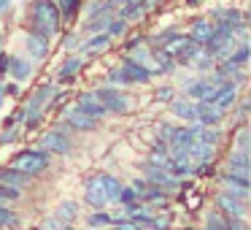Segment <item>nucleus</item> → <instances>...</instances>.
<instances>
[{"mask_svg": "<svg viewBox=\"0 0 251 230\" xmlns=\"http://www.w3.org/2000/svg\"><path fill=\"white\" fill-rule=\"evenodd\" d=\"M173 98H176V89L173 87H159L157 89V100H162V103H170Z\"/></svg>", "mask_w": 251, "mask_h": 230, "instance_id": "39", "label": "nucleus"}, {"mask_svg": "<svg viewBox=\"0 0 251 230\" xmlns=\"http://www.w3.org/2000/svg\"><path fill=\"white\" fill-rule=\"evenodd\" d=\"M8 165L25 171V173H30V176H41L44 171H49L51 157H49V152H44L41 146H35V149H19V152L8 160Z\"/></svg>", "mask_w": 251, "mask_h": 230, "instance_id": "2", "label": "nucleus"}, {"mask_svg": "<svg viewBox=\"0 0 251 230\" xmlns=\"http://www.w3.org/2000/svg\"><path fill=\"white\" fill-rule=\"evenodd\" d=\"M143 41H146V38H143V35H135V38H130V41H127V44H125V49L130 52V49H135V46H141Z\"/></svg>", "mask_w": 251, "mask_h": 230, "instance_id": "42", "label": "nucleus"}, {"mask_svg": "<svg viewBox=\"0 0 251 230\" xmlns=\"http://www.w3.org/2000/svg\"><path fill=\"white\" fill-rule=\"evenodd\" d=\"M114 230H119V228H114Z\"/></svg>", "mask_w": 251, "mask_h": 230, "instance_id": "50", "label": "nucleus"}, {"mask_svg": "<svg viewBox=\"0 0 251 230\" xmlns=\"http://www.w3.org/2000/svg\"><path fill=\"white\" fill-rule=\"evenodd\" d=\"M84 201H87L92 208H105V206H108V198H105V192H103V187H100L98 176H92V179L84 184Z\"/></svg>", "mask_w": 251, "mask_h": 230, "instance_id": "16", "label": "nucleus"}, {"mask_svg": "<svg viewBox=\"0 0 251 230\" xmlns=\"http://www.w3.org/2000/svg\"><path fill=\"white\" fill-rule=\"evenodd\" d=\"M25 49H27V55L33 57L35 62H41V60H46L49 52H51V38L35 33V30H27V33H25Z\"/></svg>", "mask_w": 251, "mask_h": 230, "instance_id": "7", "label": "nucleus"}, {"mask_svg": "<svg viewBox=\"0 0 251 230\" xmlns=\"http://www.w3.org/2000/svg\"><path fill=\"white\" fill-rule=\"evenodd\" d=\"M100 179V187H103L105 198H108V203H116V198H119V190H122V181L116 179V176L111 173H98Z\"/></svg>", "mask_w": 251, "mask_h": 230, "instance_id": "26", "label": "nucleus"}, {"mask_svg": "<svg viewBox=\"0 0 251 230\" xmlns=\"http://www.w3.org/2000/svg\"><path fill=\"white\" fill-rule=\"evenodd\" d=\"M170 111H173L178 119L184 122H195L197 119V111H195V100H186V98H173L170 100Z\"/></svg>", "mask_w": 251, "mask_h": 230, "instance_id": "24", "label": "nucleus"}, {"mask_svg": "<svg viewBox=\"0 0 251 230\" xmlns=\"http://www.w3.org/2000/svg\"><path fill=\"white\" fill-rule=\"evenodd\" d=\"M95 95H98V100L105 106V111H114V114H127L130 111V98L127 95H122L116 87H98L95 89Z\"/></svg>", "mask_w": 251, "mask_h": 230, "instance_id": "5", "label": "nucleus"}, {"mask_svg": "<svg viewBox=\"0 0 251 230\" xmlns=\"http://www.w3.org/2000/svg\"><path fill=\"white\" fill-rule=\"evenodd\" d=\"M114 222V219H111V214H105V211H95L92 217H89V225H92V228H105V225H111Z\"/></svg>", "mask_w": 251, "mask_h": 230, "instance_id": "38", "label": "nucleus"}, {"mask_svg": "<svg viewBox=\"0 0 251 230\" xmlns=\"http://www.w3.org/2000/svg\"><path fill=\"white\" fill-rule=\"evenodd\" d=\"M30 181H33V176L25 173V171L14 168V165H6V168H0V184H8V187H17V190H22V187H27Z\"/></svg>", "mask_w": 251, "mask_h": 230, "instance_id": "19", "label": "nucleus"}, {"mask_svg": "<svg viewBox=\"0 0 251 230\" xmlns=\"http://www.w3.org/2000/svg\"><path fill=\"white\" fill-rule=\"evenodd\" d=\"M65 125L73 127V130H78V133H92V130H98V119L87 116L84 111H78L76 106L65 111Z\"/></svg>", "mask_w": 251, "mask_h": 230, "instance_id": "11", "label": "nucleus"}, {"mask_svg": "<svg viewBox=\"0 0 251 230\" xmlns=\"http://www.w3.org/2000/svg\"><path fill=\"white\" fill-rule=\"evenodd\" d=\"M238 89H240V87H235V84H232V82H229V79H227V82H222V84H219V89H216V92H213L211 103H216L219 109L229 111V109H232L235 103H238Z\"/></svg>", "mask_w": 251, "mask_h": 230, "instance_id": "12", "label": "nucleus"}, {"mask_svg": "<svg viewBox=\"0 0 251 230\" xmlns=\"http://www.w3.org/2000/svg\"><path fill=\"white\" fill-rule=\"evenodd\" d=\"M224 230H249V228H246V219H227Z\"/></svg>", "mask_w": 251, "mask_h": 230, "instance_id": "40", "label": "nucleus"}, {"mask_svg": "<svg viewBox=\"0 0 251 230\" xmlns=\"http://www.w3.org/2000/svg\"><path fill=\"white\" fill-rule=\"evenodd\" d=\"M0 106H3V82H0Z\"/></svg>", "mask_w": 251, "mask_h": 230, "instance_id": "47", "label": "nucleus"}, {"mask_svg": "<svg viewBox=\"0 0 251 230\" xmlns=\"http://www.w3.org/2000/svg\"><path fill=\"white\" fill-rule=\"evenodd\" d=\"M216 208L224 219H246V214H249L246 203L232 198V195H227V192H219L216 195Z\"/></svg>", "mask_w": 251, "mask_h": 230, "instance_id": "8", "label": "nucleus"}, {"mask_svg": "<svg viewBox=\"0 0 251 230\" xmlns=\"http://www.w3.org/2000/svg\"><path fill=\"white\" fill-rule=\"evenodd\" d=\"M92 230H95V228H92Z\"/></svg>", "mask_w": 251, "mask_h": 230, "instance_id": "51", "label": "nucleus"}, {"mask_svg": "<svg viewBox=\"0 0 251 230\" xmlns=\"http://www.w3.org/2000/svg\"><path fill=\"white\" fill-rule=\"evenodd\" d=\"M195 111H197V125H208V127H216L219 122L224 119V114L227 111L219 109L216 103H211V100H197L195 103Z\"/></svg>", "mask_w": 251, "mask_h": 230, "instance_id": "9", "label": "nucleus"}, {"mask_svg": "<svg viewBox=\"0 0 251 230\" xmlns=\"http://www.w3.org/2000/svg\"><path fill=\"white\" fill-rule=\"evenodd\" d=\"M235 149H238V152H249V125H246V122H240V127H238Z\"/></svg>", "mask_w": 251, "mask_h": 230, "instance_id": "34", "label": "nucleus"}, {"mask_svg": "<svg viewBox=\"0 0 251 230\" xmlns=\"http://www.w3.org/2000/svg\"><path fill=\"white\" fill-rule=\"evenodd\" d=\"M38 146L49 154H71L73 152V141L68 138V133L62 127H54V130L44 133L38 141Z\"/></svg>", "mask_w": 251, "mask_h": 230, "instance_id": "4", "label": "nucleus"}, {"mask_svg": "<svg viewBox=\"0 0 251 230\" xmlns=\"http://www.w3.org/2000/svg\"><path fill=\"white\" fill-rule=\"evenodd\" d=\"M19 225V217L11 211V208H6V206H0V230L3 228H17Z\"/></svg>", "mask_w": 251, "mask_h": 230, "instance_id": "33", "label": "nucleus"}, {"mask_svg": "<svg viewBox=\"0 0 251 230\" xmlns=\"http://www.w3.org/2000/svg\"><path fill=\"white\" fill-rule=\"evenodd\" d=\"M81 44H84V38L78 33H68L65 38H62V46H65L68 52H78V49H81Z\"/></svg>", "mask_w": 251, "mask_h": 230, "instance_id": "36", "label": "nucleus"}, {"mask_svg": "<svg viewBox=\"0 0 251 230\" xmlns=\"http://www.w3.org/2000/svg\"><path fill=\"white\" fill-rule=\"evenodd\" d=\"M81 68H84V57L78 55V52H71V55L62 60V65L57 68V82H73Z\"/></svg>", "mask_w": 251, "mask_h": 230, "instance_id": "14", "label": "nucleus"}, {"mask_svg": "<svg viewBox=\"0 0 251 230\" xmlns=\"http://www.w3.org/2000/svg\"><path fill=\"white\" fill-rule=\"evenodd\" d=\"M141 171H143V179L151 181V184H157V187H162L165 192H168V190H178V187H181V179H176V176L170 173V171H165V168H157L154 163L141 165Z\"/></svg>", "mask_w": 251, "mask_h": 230, "instance_id": "6", "label": "nucleus"}, {"mask_svg": "<svg viewBox=\"0 0 251 230\" xmlns=\"http://www.w3.org/2000/svg\"><path fill=\"white\" fill-rule=\"evenodd\" d=\"M192 68H197V71H202V73H208V71H213V65H216V60H213V55H208L205 49H200L197 52V57L189 62Z\"/></svg>", "mask_w": 251, "mask_h": 230, "instance_id": "30", "label": "nucleus"}, {"mask_svg": "<svg viewBox=\"0 0 251 230\" xmlns=\"http://www.w3.org/2000/svg\"><path fill=\"white\" fill-rule=\"evenodd\" d=\"M114 17V11L108 14H98V17H87V25H84V30L87 33H105V28H108V19Z\"/></svg>", "mask_w": 251, "mask_h": 230, "instance_id": "29", "label": "nucleus"}, {"mask_svg": "<svg viewBox=\"0 0 251 230\" xmlns=\"http://www.w3.org/2000/svg\"><path fill=\"white\" fill-rule=\"evenodd\" d=\"M54 217L60 219L62 225L73 222V219L78 217V203H73V201H65V203H60V206H57V211H54Z\"/></svg>", "mask_w": 251, "mask_h": 230, "instance_id": "28", "label": "nucleus"}, {"mask_svg": "<svg viewBox=\"0 0 251 230\" xmlns=\"http://www.w3.org/2000/svg\"><path fill=\"white\" fill-rule=\"evenodd\" d=\"M6 92L17 98V95H19V84H17V82H11V84H8V87H6Z\"/></svg>", "mask_w": 251, "mask_h": 230, "instance_id": "44", "label": "nucleus"}, {"mask_svg": "<svg viewBox=\"0 0 251 230\" xmlns=\"http://www.w3.org/2000/svg\"><path fill=\"white\" fill-rule=\"evenodd\" d=\"M224 225H227V219L222 217L219 211H211L205 219V230H224Z\"/></svg>", "mask_w": 251, "mask_h": 230, "instance_id": "35", "label": "nucleus"}, {"mask_svg": "<svg viewBox=\"0 0 251 230\" xmlns=\"http://www.w3.org/2000/svg\"><path fill=\"white\" fill-rule=\"evenodd\" d=\"M184 3H186V6H189V8H195V6H200L202 0H184Z\"/></svg>", "mask_w": 251, "mask_h": 230, "instance_id": "46", "label": "nucleus"}, {"mask_svg": "<svg viewBox=\"0 0 251 230\" xmlns=\"http://www.w3.org/2000/svg\"><path fill=\"white\" fill-rule=\"evenodd\" d=\"M19 198H22V190L8 187V184H0V206H6V203H11V201H19Z\"/></svg>", "mask_w": 251, "mask_h": 230, "instance_id": "32", "label": "nucleus"}, {"mask_svg": "<svg viewBox=\"0 0 251 230\" xmlns=\"http://www.w3.org/2000/svg\"><path fill=\"white\" fill-rule=\"evenodd\" d=\"M146 3H149V6H157V3H159V0H146Z\"/></svg>", "mask_w": 251, "mask_h": 230, "instance_id": "48", "label": "nucleus"}, {"mask_svg": "<svg viewBox=\"0 0 251 230\" xmlns=\"http://www.w3.org/2000/svg\"><path fill=\"white\" fill-rule=\"evenodd\" d=\"M8 76L14 79V82H25V79L33 76V60L30 57H8Z\"/></svg>", "mask_w": 251, "mask_h": 230, "instance_id": "18", "label": "nucleus"}, {"mask_svg": "<svg viewBox=\"0 0 251 230\" xmlns=\"http://www.w3.org/2000/svg\"><path fill=\"white\" fill-rule=\"evenodd\" d=\"M62 230H73V228H62Z\"/></svg>", "mask_w": 251, "mask_h": 230, "instance_id": "49", "label": "nucleus"}, {"mask_svg": "<svg viewBox=\"0 0 251 230\" xmlns=\"http://www.w3.org/2000/svg\"><path fill=\"white\" fill-rule=\"evenodd\" d=\"M127 30H130V22H127V19H122L119 14L114 11V17L108 19V28H105V33H108L111 38H125Z\"/></svg>", "mask_w": 251, "mask_h": 230, "instance_id": "27", "label": "nucleus"}, {"mask_svg": "<svg viewBox=\"0 0 251 230\" xmlns=\"http://www.w3.org/2000/svg\"><path fill=\"white\" fill-rule=\"evenodd\" d=\"M119 68L125 71V76L130 79V84H146L149 79H151V71H149L146 65H141V62L130 60V57H125Z\"/></svg>", "mask_w": 251, "mask_h": 230, "instance_id": "17", "label": "nucleus"}, {"mask_svg": "<svg viewBox=\"0 0 251 230\" xmlns=\"http://www.w3.org/2000/svg\"><path fill=\"white\" fill-rule=\"evenodd\" d=\"M249 163H251L249 152H238V149H235V152L229 154V160H227V173H235V176H240V179L249 181V171H251Z\"/></svg>", "mask_w": 251, "mask_h": 230, "instance_id": "20", "label": "nucleus"}, {"mask_svg": "<svg viewBox=\"0 0 251 230\" xmlns=\"http://www.w3.org/2000/svg\"><path fill=\"white\" fill-rule=\"evenodd\" d=\"M76 109H78V111H84L87 116H92V119H103V116L108 114V111H105V106L98 100V95H95V92H84V95H78Z\"/></svg>", "mask_w": 251, "mask_h": 230, "instance_id": "15", "label": "nucleus"}, {"mask_svg": "<svg viewBox=\"0 0 251 230\" xmlns=\"http://www.w3.org/2000/svg\"><path fill=\"white\" fill-rule=\"evenodd\" d=\"M219 184L224 187L227 195H232V198H238V201L249 203V181H246V179H240V176H235V173H222Z\"/></svg>", "mask_w": 251, "mask_h": 230, "instance_id": "10", "label": "nucleus"}, {"mask_svg": "<svg viewBox=\"0 0 251 230\" xmlns=\"http://www.w3.org/2000/svg\"><path fill=\"white\" fill-rule=\"evenodd\" d=\"M41 230H62V222L57 217H49L44 225H41Z\"/></svg>", "mask_w": 251, "mask_h": 230, "instance_id": "41", "label": "nucleus"}, {"mask_svg": "<svg viewBox=\"0 0 251 230\" xmlns=\"http://www.w3.org/2000/svg\"><path fill=\"white\" fill-rule=\"evenodd\" d=\"M11 3L14 0H0V17H6V14L11 11Z\"/></svg>", "mask_w": 251, "mask_h": 230, "instance_id": "43", "label": "nucleus"}, {"mask_svg": "<svg viewBox=\"0 0 251 230\" xmlns=\"http://www.w3.org/2000/svg\"><path fill=\"white\" fill-rule=\"evenodd\" d=\"M111 35L108 33H92L87 41L81 44V49H78V55H89V52H103V49H108L111 46Z\"/></svg>", "mask_w": 251, "mask_h": 230, "instance_id": "25", "label": "nucleus"}, {"mask_svg": "<svg viewBox=\"0 0 251 230\" xmlns=\"http://www.w3.org/2000/svg\"><path fill=\"white\" fill-rule=\"evenodd\" d=\"M57 92V84H44V87H38L33 95H30V100H27V106H25V125L33 130V127H38L41 125V116H44V106L49 103V98Z\"/></svg>", "mask_w": 251, "mask_h": 230, "instance_id": "3", "label": "nucleus"}, {"mask_svg": "<svg viewBox=\"0 0 251 230\" xmlns=\"http://www.w3.org/2000/svg\"><path fill=\"white\" fill-rule=\"evenodd\" d=\"M105 82H108L111 87H127V84H130V79L125 76V71H122V68H111L108 76H105Z\"/></svg>", "mask_w": 251, "mask_h": 230, "instance_id": "31", "label": "nucleus"}, {"mask_svg": "<svg viewBox=\"0 0 251 230\" xmlns=\"http://www.w3.org/2000/svg\"><path fill=\"white\" fill-rule=\"evenodd\" d=\"M57 8H60V17H62V25H73L78 19L84 8V0H54Z\"/></svg>", "mask_w": 251, "mask_h": 230, "instance_id": "23", "label": "nucleus"}, {"mask_svg": "<svg viewBox=\"0 0 251 230\" xmlns=\"http://www.w3.org/2000/svg\"><path fill=\"white\" fill-rule=\"evenodd\" d=\"M138 230H165V228H159V225H151V222H149L146 228H143V225H141V228H138Z\"/></svg>", "mask_w": 251, "mask_h": 230, "instance_id": "45", "label": "nucleus"}, {"mask_svg": "<svg viewBox=\"0 0 251 230\" xmlns=\"http://www.w3.org/2000/svg\"><path fill=\"white\" fill-rule=\"evenodd\" d=\"M200 49H202V46L197 44V41H192L189 35H186V38H184V44H181L178 49L173 52V60H176V65H189V62L197 57V52H200Z\"/></svg>", "mask_w": 251, "mask_h": 230, "instance_id": "22", "label": "nucleus"}, {"mask_svg": "<svg viewBox=\"0 0 251 230\" xmlns=\"http://www.w3.org/2000/svg\"><path fill=\"white\" fill-rule=\"evenodd\" d=\"M149 11H151V6H149L146 0H132V3H127V6L116 8V14H119L122 19H127L130 25L143 22V19L149 17Z\"/></svg>", "mask_w": 251, "mask_h": 230, "instance_id": "13", "label": "nucleus"}, {"mask_svg": "<svg viewBox=\"0 0 251 230\" xmlns=\"http://www.w3.org/2000/svg\"><path fill=\"white\" fill-rule=\"evenodd\" d=\"M211 33H213V22H211V19H208V17H197V19H192L189 33H186V35L202 46L208 38H211Z\"/></svg>", "mask_w": 251, "mask_h": 230, "instance_id": "21", "label": "nucleus"}, {"mask_svg": "<svg viewBox=\"0 0 251 230\" xmlns=\"http://www.w3.org/2000/svg\"><path fill=\"white\" fill-rule=\"evenodd\" d=\"M27 28L46 35V38L60 35L62 17H60V8H57L54 0H33L27 6Z\"/></svg>", "mask_w": 251, "mask_h": 230, "instance_id": "1", "label": "nucleus"}, {"mask_svg": "<svg viewBox=\"0 0 251 230\" xmlns=\"http://www.w3.org/2000/svg\"><path fill=\"white\" fill-rule=\"evenodd\" d=\"M19 138V125H6V130L0 133V144L6 146V144H14Z\"/></svg>", "mask_w": 251, "mask_h": 230, "instance_id": "37", "label": "nucleus"}]
</instances>
